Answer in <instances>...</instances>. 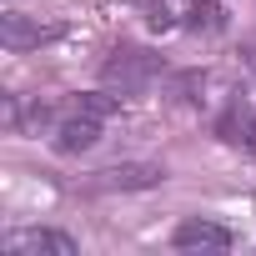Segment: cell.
Wrapping results in <instances>:
<instances>
[{
  "instance_id": "cell-1",
  "label": "cell",
  "mask_w": 256,
  "mask_h": 256,
  "mask_svg": "<svg viewBox=\"0 0 256 256\" xmlns=\"http://www.w3.org/2000/svg\"><path fill=\"white\" fill-rule=\"evenodd\" d=\"M156 70H161V60L146 56V50H116V56L106 60L100 80H106L110 90H120V96H141V90L156 80Z\"/></svg>"
},
{
  "instance_id": "cell-2",
  "label": "cell",
  "mask_w": 256,
  "mask_h": 256,
  "mask_svg": "<svg viewBox=\"0 0 256 256\" xmlns=\"http://www.w3.org/2000/svg\"><path fill=\"white\" fill-rule=\"evenodd\" d=\"M6 256H76V241L66 231H46V226H26L6 236Z\"/></svg>"
},
{
  "instance_id": "cell-3",
  "label": "cell",
  "mask_w": 256,
  "mask_h": 256,
  "mask_svg": "<svg viewBox=\"0 0 256 256\" xmlns=\"http://www.w3.org/2000/svg\"><path fill=\"white\" fill-rule=\"evenodd\" d=\"M176 246L181 251H226L231 246V231L221 221H206V216H191L176 226Z\"/></svg>"
},
{
  "instance_id": "cell-4",
  "label": "cell",
  "mask_w": 256,
  "mask_h": 256,
  "mask_svg": "<svg viewBox=\"0 0 256 256\" xmlns=\"http://www.w3.org/2000/svg\"><path fill=\"white\" fill-rule=\"evenodd\" d=\"M40 40H56V30L50 26H30L20 10H6V16H0V46H6V50H30V46H40Z\"/></svg>"
},
{
  "instance_id": "cell-5",
  "label": "cell",
  "mask_w": 256,
  "mask_h": 256,
  "mask_svg": "<svg viewBox=\"0 0 256 256\" xmlns=\"http://www.w3.org/2000/svg\"><path fill=\"white\" fill-rule=\"evenodd\" d=\"M96 141H100V120H90V116H66V120H60V131H56V146H60L66 156L90 151Z\"/></svg>"
},
{
  "instance_id": "cell-6",
  "label": "cell",
  "mask_w": 256,
  "mask_h": 256,
  "mask_svg": "<svg viewBox=\"0 0 256 256\" xmlns=\"http://www.w3.org/2000/svg\"><path fill=\"white\" fill-rule=\"evenodd\" d=\"M221 141H231V146H246V151H256V116L241 106V100H231V110L221 116Z\"/></svg>"
},
{
  "instance_id": "cell-7",
  "label": "cell",
  "mask_w": 256,
  "mask_h": 256,
  "mask_svg": "<svg viewBox=\"0 0 256 256\" xmlns=\"http://www.w3.org/2000/svg\"><path fill=\"white\" fill-rule=\"evenodd\" d=\"M161 181V166H116L106 171V186H120V191H146Z\"/></svg>"
},
{
  "instance_id": "cell-8",
  "label": "cell",
  "mask_w": 256,
  "mask_h": 256,
  "mask_svg": "<svg viewBox=\"0 0 256 256\" xmlns=\"http://www.w3.org/2000/svg\"><path fill=\"white\" fill-rule=\"evenodd\" d=\"M186 30H196V36H216V30H226V10L216 6V0H196V6L186 10Z\"/></svg>"
},
{
  "instance_id": "cell-9",
  "label": "cell",
  "mask_w": 256,
  "mask_h": 256,
  "mask_svg": "<svg viewBox=\"0 0 256 256\" xmlns=\"http://www.w3.org/2000/svg\"><path fill=\"white\" fill-rule=\"evenodd\" d=\"M116 110H120V100L106 96V90H90V96H76L70 100V116H90V120H110Z\"/></svg>"
},
{
  "instance_id": "cell-10",
  "label": "cell",
  "mask_w": 256,
  "mask_h": 256,
  "mask_svg": "<svg viewBox=\"0 0 256 256\" xmlns=\"http://www.w3.org/2000/svg\"><path fill=\"white\" fill-rule=\"evenodd\" d=\"M246 66H251V70H256V46H251V50H246Z\"/></svg>"
}]
</instances>
